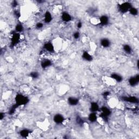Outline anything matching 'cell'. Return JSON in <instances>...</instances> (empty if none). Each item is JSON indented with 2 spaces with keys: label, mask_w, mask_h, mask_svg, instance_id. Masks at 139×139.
I'll return each instance as SVG.
<instances>
[{
  "label": "cell",
  "mask_w": 139,
  "mask_h": 139,
  "mask_svg": "<svg viewBox=\"0 0 139 139\" xmlns=\"http://www.w3.org/2000/svg\"><path fill=\"white\" fill-rule=\"evenodd\" d=\"M52 64L51 61L47 58L43 59L41 62V66L42 68L46 69L48 68L49 66H50Z\"/></svg>",
  "instance_id": "obj_11"
},
{
  "label": "cell",
  "mask_w": 139,
  "mask_h": 139,
  "mask_svg": "<svg viewBox=\"0 0 139 139\" xmlns=\"http://www.w3.org/2000/svg\"><path fill=\"white\" fill-rule=\"evenodd\" d=\"M80 37V33L78 32H76L74 34H73V37L74 39H79Z\"/></svg>",
  "instance_id": "obj_26"
},
{
  "label": "cell",
  "mask_w": 139,
  "mask_h": 139,
  "mask_svg": "<svg viewBox=\"0 0 139 139\" xmlns=\"http://www.w3.org/2000/svg\"><path fill=\"white\" fill-rule=\"evenodd\" d=\"M122 99L124 101L129 103L133 104H138L139 100L137 97L135 96H129V97H123Z\"/></svg>",
  "instance_id": "obj_4"
},
{
  "label": "cell",
  "mask_w": 139,
  "mask_h": 139,
  "mask_svg": "<svg viewBox=\"0 0 139 139\" xmlns=\"http://www.w3.org/2000/svg\"><path fill=\"white\" fill-rule=\"evenodd\" d=\"M101 117L104 121H106L108 119V116L110 115L111 111L110 110L106 108L105 106H103L101 109Z\"/></svg>",
  "instance_id": "obj_3"
},
{
  "label": "cell",
  "mask_w": 139,
  "mask_h": 139,
  "mask_svg": "<svg viewBox=\"0 0 139 139\" xmlns=\"http://www.w3.org/2000/svg\"><path fill=\"white\" fill-rule=\"evenodd\" d=\"M132 6L131 3H130L128 2H124L122 3L121 4L118 5V8L121 13H126L129 11V9Z\"/></svg>",
  "instance_id": "obj_2"
},
{
  "label": "cell",
  "mask_w": 139,
  "mask_h": 139,
  "mask_svg": "<svg viewBox=\"0 0 139 139\" xmlns=\"http://www.w3.org/2000/svg\"><path fill=\"white\" fill-rule=\"evenodd\" d=\"M109 17L106 15H102L99 19L100 24L102 26H106L109 24Z\"/></svg>",
  "instance_id": "obj_12"
},
{
  "label": "cell",
  "mask_w": 139,
  "mask_h": 139,
  "mask_svg": "<svg viewBox=\"0 0 139 139\" xmlns=\"http://www.w3.org/2000/svg\"><path fill=\"white\" fill-rule=\"evenodd\" d=\"M82 58L85 60L88 61V62H91V61L93 60V57H92L91 55L88 52H83Z\"/></svg>",
  "instance_id": "obj_14"
},
{
  "label": "cell",
  "mask_w": 139,
  "mask_h": 139,
  "mask_svg": "<svg viewBox=\"0 0 139 139\" xmlns=\"http://www.w3.org/2000/svg\"><path fill=\"white\" fill-rule=\"evenodd\" d=\"M53 17L50 11H46L44 14V22L46 24H50L52 21Z\"/></svg>",
  "instance_id": "obj_10"
},
{
  "label": "cell",
  "mask_w": 139,
  "mask_h": 139,
  "mask_svg": "<svg viewBox=\"0 0 139 139\" xmlns=\"http://www.w3.org/2000/svg\"><path fill=\"white\" fill-rule=\"evenodd\" d=\"M110 95V92L109 91H105L103 93V96L104 97H108Z\"/></svg>",
  "instance_id": "obj_27"
},
{
  "label": "cell",
  "mask_w": 139,
  "mask_h": 139,
  "mask_svg": "<svg viewBox=\"0 0 139 139\" xmlns=\"http://www.w3.org/2000/svg\"><path fill=\"white\" fill-rule=\"evenodd\" d=\"M54 122L57 124L63 123L65 121V118L61 114H56L53 117Z\"/></svg>",
  "instance_id": "obj_8"
},
{
  "label": "cell",
  "mask_w": 139,
  "mask_h": 139,
  "mask_svg": "<svg viewBox=\"0 0 139 139\" xmlns=\"http://www.w3.org/2000/svg\"><path fill=\"white\" fill-rule=\"evenodd\" d=\"M82 27V23L81 22H79L77 24V27L78 28H80Z\"/></svg>",
  "instance_id": "obj_28"
},
{
  "label": "cell",
  "mask_w": 139,
  "mask_h": 139,
  "mask_svg": "<svg viewBox=\"0 0 139 139\" xmlns=\"http://www.w3.org/2000/svg\"><path fill=\"white\" fill-rule=\"evenodd\" d=\"M43 47H44L45 50L48 52V53H52L54 51V46L53 43L51 42H47L45 43Z\"/></svg>",
  "instance_id": "obj_7"
},
{
  "label": "cell",
  "mask_w": 139,
  "mask_h": 139,
  "mask_svg": "<svg viewBox=\"0 0 139 139\" xmlns=\"http://www.w3.org/2000/svg\"><path fill=\"white\" fill-rule=\"evenodd\" d=\"M20 39H21V35H20L19 33L16 32L15 33L13 34L11 39V45L14 46L17 44L20 40Z\"/></svg>",
  "instance_id": "obj_6"
},
{
  "label": "cell",
  "mask_w": 139,
  "mask_h": 139,
  "mask_svg": "<svg viewBox=\"0 0 139 139\" xmlns=\"http://www.w3.org/2000/svg\"><path fill=\"white\" fill-rule=\"evenodd\" d=\"M129 11L130 13V14H132V15L135 16V15H137L138 14V10L135 7H132L131 8H130Z\"/></svg>",
  "instance_id": "obj_22"
},
{
  "label": "cell",
  "mask_w": 139,
  "mask_h": 139,
  "mask_svg": "<svg viewBox=\"0 0 139 139\" xmlns=\"http://www.w3.org/2000/svg\"><path fill=\"white\" fill-rule=\"evenodd\" d=\"M28 98L26 96L22 95V94H18L15 97V101L16 104L17 106L25 105L28 102Z\"/></svg>",
  "instance_id": "obj_1"
},
{
  "label": "cell",
  "mask_w": 139,
  "mask_h": 139,
  "mask_svg": "<svg viewBox=\"0 0 139 139\" xmlns=\"http://www.w3.org/2000/svg\"><path fill=\"white\" fill-rule=\"evenodd\" d=\"M88 119L91 122H95L98 119L97 116L96 114V112H91L90 114L88 116Z\"/></svg>",
  "instance_id": "obj_18"
},
{
  "label": "cell",
  "mask_w": 139,
  "mask_h": 139,
  "mask_svg": "<svg viewBox=\"0 0 139 139\" xmlns=\"http://www.w3.org/2000/svg\"><path fill=\"white\" fill-rule=\"evenodd\" d=\"M79 100L78 98L73 97H70L68 98V102L71 105H76L78 104Z\"/></svg>",
  "instance_id": "obj_17"
},
{
  "label": "cell",
  "mask_w": 139,
  "mask_h": 139,
  "mask_svg": "<svg viewBox=\"0 0 139 139\" xmlns=\"http://www.w3.org/2000/svg\"><path fill=\"white\" fill-rule=\"evenodd\" d=\"M39 73L37 72H32L30 73V76L33 78V79H36V78L39 77Z\"/></svg>",
  "instance_id": "obj_23"
},
{
  "label": "cell",
  "mask_w": 139,
  "mask_h": 139,
  "mask_svg": "<svg viewBox=\"0 0 139 139\" xmlns=\"http://www.w3.org/2000/svg\"><path fill=\"white\" fill-rule=\"evenodd\" d=\"M111 78H112V79L116 81L117 82H119V83L121 82L123 80L122 77L120 76V74H117V73H112V74H111Z\"/></svg>",
  "instance_id": "obj_16"
},
{
  "label": "cell",
  "mask_w": 139,
  "mask_h": 139,
  "mask_svg": "<svg viewBox=\"0 0 139 139\" xmlns=\"http://www.w3.org/2000/svg\"><path fill=\"white\" fill-rule=\"evenodd\" d=\"M77 123H78V124H79V125H82L83 124V120H82V118H81L80 117H77Z\"/></svg>",
  "instance_id": "obj_24"
},
{
  "label": "cell",
  "mask_w": 139,
  "mask_h": 139,
  "mask_svg": "<svg viewBox=\"0 0 139 139\" xmlns=\"http://www.w3.org/2000/svg\"><path fill=\"white\" fill-rule=\"evenodd\" d=\"M36 28L37 29H41L43 27V23L42 22H37V24H36Z\"/></svg>",
  "instance_id": "obj_25"
},
{
  "label": "cell",
  "mask_w": 139,
  "mask_h": 139,
  "mask_svg": "<svg viewBox=\"0 0 139 139\" xmlns=\"http://www.w3.org/2000/svg\"><path fill=\"white\" fill-rule=\"evenodd\" d=\"M15 30L16 32L19 33L20 32H22L23 30H24V26H23L21 24H18L16 25L15 27Z\"/></svg>",
  "instance_id": "obj_21"
},
{
  "label": "cell",
  "mask_w": 139,
  "mask_h": 139,
  "mask_svg": "<svg viewBox=\"0 0 139 139\" xmlns=\"http://www.w3.org/2000/svg\"><path fill=\"white\" fill-rule=\"evenodd\" d=\"M100 110V107L98 104L96 102H92L91 104L90 111L92 112H96Z\"/></svg>",
  "instance_id": "obj_15"
},
{
  "label": "cell",
  "mask_w": 139,
  "mask_h": 139,
  "mask_svg": "<svg viewBox=\"0 0 139 139\" xmlns=\"http://www.w3.org/2000/svg\"><path fill=\"white\" fill-rule=\"evenodd\" d=\"M110 41L108 39L104 38L101 40V45L104 48H108L110 46Z\"/></svg>",
  "instance_id": "obj_13"
},
{
  "label": "cell",
  "mask_w": 139,
  "mask_h": 139,
  "mask_svg": "<svg viewBox=\"0 0 139 139\" xmlns=\"http://www.w3.org/2000/svg\"><path fill=\"white\" fill-rule=\"evenodd\" d=\"M17 5H18V2H17V1H13V6L14 7H17Z\"/></svg>",
  "instance_id": "obj_29"
},
{
  "label": "cell",
  "mask_w": 139,
  "mask_h": 139,
  "mask_svg": "<svg viewBox=\"0 0 139 139\" xmlns=\"http://www.w3.org/2000/svg\"><path fill=\"white\" fill-rule=\"evenodd\" d=\"M123 49L124 51L127 54H130L132 52V48L131 46H130L129 45H124Z\"/></svg>",
  "instance_id": "obj_20"
},
{
  "label": "cell",
  "mask_w": 139,
  "mask_h": 139,
  "mask_svg": "<svg viewBox=\"0 0 139 139\" xmlns=\"http://www.w3.org/2000/svg\"><path fill=\"white\" fill-rule=\"evenodd\" d=\"M62 21L64 22H69L71 21L72 17L70 14L67 12H63L61 15Z\"/></svg>",
  "instance_id": "obj_9"
},
{
  "label": "cell",
  "mask_w": 139,
  "mask_h": 139,
  "mask_svg": "<svg viewBox=\"0 0 139 139\" xmlns=\"http://www.w3.org/2000/svg\"><path fill=\"white\" fill-rule=\"evenodd\" d=\"M20 135H21V137L23 138H27L31 134V133L28 130L25 129H23V130H21V131H20Z\"/></svg>",
  "instance_id": "obj_19"
},
{
  "label": "cell",
  "mask_w": 139,
  "mask_h": 139,
  "mask_svg": "<svg viewBox=\"0 0 139 139\" xmlns=\"http://www.w3.org/2000/svg\"><path fill=\"white\" fill-rule=\"evenodd\" d=\"M139 82V75L137 74L135 76H133L129 78L128 83L129 85L132 86H135L137 85Z\"/></svg>",
  "instance_id": "obj_5"
}]
</instances>
